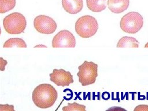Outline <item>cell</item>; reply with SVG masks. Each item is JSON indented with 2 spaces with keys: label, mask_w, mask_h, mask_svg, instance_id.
<instances>
[{
  "label": "cell",
  "mask_w": 148,
  "mask_h": 111,
  "mask_svg": "<svg viewBox=\"0 0 148 111\" xmlns=\"http://www.w3.org/2000/svg\"><path fill=\"white\" fill-rule=\"evenodd\" d=\"M34 103L38 108L46 109L52 106L57 99L56 88L47 83L40 84L36 86L32 94Z\"/></svg>",
  "instance_id": "obj_1"
},
{
  "label": "cell",
  "mask_w": 148,
  "mask_h": 111,
  "mask_svg": "<svg viewBox=\"0 0 148 111\" xmlns=\"http://www.w3.org/2000/svg\"><path fill=\"white\" fill-rule=\"evenodd\" d=\"M98 28L96 19L90 15L80 17L75 23V31L80 37L87 38L95 34Z\"/></svg>",
  "instance_id": "obj_2"
},
{
  "label": "cell",
  "mask_w": 148,
  "mask_h": 111,
  "mask_svg": "<svg viewBox=\"0 0 148 111\" xmlns=\"http://www.w3.org/2000/svg\"><path fill=\"white\" fill-rule=\"evenodd\" d=\"M3 25L8 33L10 34H19L25 30L27 21L25 17L22 14L14 12L4 18Z\"/></svg>",
  "instance_id": "obj_3"
},
{
  "label": "cell",
  "mask_w": 148,
  "mask_h": 111,
  "mask_svg": "<svg viewBox=\"0 0 148 111\" xmlns=\"http://www.w3.org/2000/svg\"><path fill=\"white\" fill-rule=\"evenodd\" d=\"M77 75L82 86H85L95 83L98 76V65L92 61H84L78 66Z\"/></svg>",
  "instance_id": "obj_4"
},
{
  "label": "cell",
  "mask_w": 148,
  "mask_h": 111,
  "mask_svg": "<svg viewBox=\"0 0 148 111\" xmlns=\"http://www.w3.org/2000/svg\"><path fill=\"white\" fill-rule=\"evenodd\" d=\"M142 16L138 12H131L125 14L121 19L120 27L125 32L135 34L143 27Z\"/></svg>",
  "instance_id": "obj_5"
},
{
  "label": "cell",
  "mask_w": 148,
  "mask_h": 111,
  "mask_svg": "<svg viewBox=\"0 0 148 111\" xmlns=\"http://www.w3.org/2000/svg\"><path fill=\"white\" fill-rule=\"evenodd\" d=\"M34 27L40 33L50 34L56 30L57 23L52 18L49 16L39 15L35 18Z\"/></svg>",
  "instance_id": "obj_6"
},
{
  "label": "cell",
  "mask_w": 148,
  "mask_h": 111,
  "mask_svg": "<svg viewBox=\"0 0 148 111\" xmlns=\"http://www.w3.org/2000/svg\"><path fill=\"white\" fill-rule=\"evenodd\" d=\"M76 39L74 35L68 30L59 31L53 38L52 47H75Z\"/></svg>",
  "instance_id": "obj_7"
},
{
  "label": "cell",
  "mask_w": 148,
  "mask_h": 111,
  "mask_svg": "<svg viewBox=\"0 0 148 111\" xmlns=\"http://www.w3.org/2000/svg\"><path fill=\"white\" fill-rule=\"evenodd\" d=\"M50 80L58 86H68L73 83V76L69 71L63 69H54L53 72L49 74Z\"/></svg>",
  "instance_id": "obj_8"
},
{
  "label": "cell",
  "mask_w": 148,
  "mask_h": 111,
  "mask_svg": "<svg viewBox=\"0 0 148 111\" xmlns=\"http://www.w3.org/2000/svg\"><path fill=\"white\" fill-rule=\"evenodd\" d=\"M62 5L66 12L75 14L82 10L83 3V0H62Z\"/></svg>",
  "instance_id": "obj_9"
},
{
  "label": "cell",
  "mask_w": 148,
  "mask_h": 111,
  "mask_svg": "<svg viewBox=\"0 0 148 111\" xmlns=\"http://www.w3.org/2000/svg\"><path fill=\"white\" fill-rule=\"evenodd\" d=\"M107 5L112 12L120 13L127 9L130 5V0H108Z\"/></svg>",
  "instance_id": "obj_10"
},
{
  "label": "cell",
  "mask_w": 148,
  "mask_h": 111,
  "mask_svg": "<svg viewBox=\"0 0 148 111\" xmlns=\"http://www.w3.org/2000/svg\"><path fill=\"white\" fill-rule=\"evenodd\" d=\"M106 0H86L88 8L94 12H100L106 8Z\"/></svg>",
  "instance_id": "obj_11"
},
{
  "label": "cell",
  "mask_w": 148,
  "mask_h": 111,
  "mask_svg": "<svg viewBox=\"0 0 148 111\" xmlns=\"http://www.w3.org/2000/svg\"><path fill=\"white\" fill-rule=\"evenodd\" d=\"M139 42L134 37L124 36L122 37L117 44V47H138Z\"/></svg>",
  "instance_id": "obj_12"
},
{
  "label": "cell",
  "mask_w": 148,
  "mask_h": 111,
  "mask_svg": "<svg viewBox=\"0 0 148 111\" xmlns=\"http://www.w3.org/2000/svg\"><path fill=\"white\" fill-rule=\"evenodd\" d=\"M3 47H27V45L25 41L19 38H13L8 39L3 44Z\"/></svg>",
  "instance_id": "obj_13"
},
{
  "label": "cell",
  "mask_w": 148,
  "mask_h": 111,
  "mask_svg": "<svg viewBox=\"0 0 148 111\" xmlns=\"http://www.w3.org/2000/svg\"><path fill=\"white\" fill-rule=\"evenodd\" d=\"M16 0H0V13H5L14 8Z\"/></svg>",
  "instance_id": "obj_14"
},
{
  "label": "cell",
  "mask_w": 148,
  "mask_h": 111,
  "mask_svg": "<svg viewBox=\"0 0 148 111\" xmlns=\"http://www.w3.org/2000/svg\"><path fill=\"white\" fill-rule=\"evenodd\" d=\"M62 111H86V106L79 104L75 102L71 103H68L66 106L62 107Z\"/></svg>",
  "instance_id": "obj_15"
},
{
  "label": "cell",
  "mask_w": 148,
  "mask_h": 111,
  "mask_svg": "<svg viewBox=\"0 0 148 111\" xmlns=\"http://www.w3.org/2000/svg\"><path fill=\"white\" fill-rule=\"evenodd\" d=\"M0 111H15V110L13 105L0 104Z\"/></svg>",
  "instance_id": "obj_16"
},
{
  "label": "cell",
  "mask_w": 148,
  "mask_h": 111,
  "mask_svg": "<svg viewBox=\"0 0 148 111\" xmlns=\"http://www.w3.org/2000/svg\"><path fill=\"white\" fill-rule=\"evenodd\" d=\"M134 111H148V105H139L135 108Z\"/></svg>",
  "instance_id": "obj_17"
},
{
  "label": "cell",
  "mask_w": 148,
  "mask_h": 111,
  "mask_svg": "<svg viewBox=\"0 0 148 111\" xmlns=\"http://www.w3.org/2000/svg\"><path fill=\"white\" fill-rule=\"evenodd\" d=\"M105 111H127V110L120 106H112L109 108Z\"/></svg>",
  "instance_id": "obj_18"
},
{
  "label": "cell",
  "mask_w": 148,
  "mask_h": 111,
  "mask_svg": "<svg viewBox=\"0 0 148 111\" xmlns=\"http://www.w3.org/2000/svg\"><path fill=\"white\" fill-rule=\"evenodd\" d=\"M144 47H145V48H146V47H148V43H147L146 44H145V45Z\"/></svg>",
  "instance_id": "obj_19"
}]
</instances>
